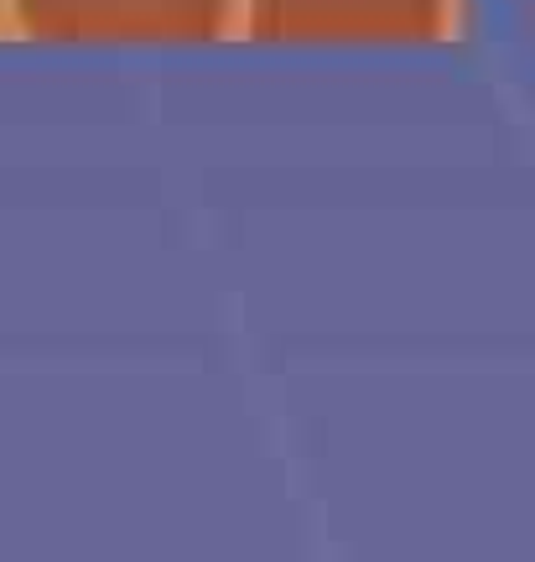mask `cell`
I'll use <instances>...</instances> for the list:
<instances>
[{"label":"cell","instance_id":"cell-2","mask_svg":"<svg viewBox=\"0 0 535 562\" xmlns=\"http://www.w3.org/2000/svg\"><path fill=\"white\" fill-rule=\"evenodd\" d=\"M442 0H255L250 37L260 42H432Z\"/></svg>","mask_w":535,"mask_h":562},{"label":"cell","instance_id":"cell-1","mask_svg":"<svg viewBox=\"0 0 535 562\" xmlns=\"http://www.w3.org/2000/svg\"><path fill=\"white\" fill-rule=\"evenodd\" d=\"M16 16L42 42H208L229 0H16Z\"/></svg>","mask_w":535,"mask_h":562}]
</instances>
